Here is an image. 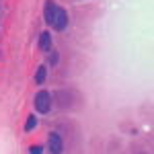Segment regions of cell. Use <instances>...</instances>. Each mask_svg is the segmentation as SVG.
<instances>
[{
    "mask_svg": "<svg viewBox=\"0 0 154 154\" xmlns=\"http://www.w3.org/2000/svg\"><path fill=\"white\" fill-rule=\"evenodd\" d=\"M35 109L39 113H49V109H51V95L48 91H39L35 95Z\"/></svg>",
    "mask_w": 154,
    "mask_h": 154,
    "instance_id": "obj_1",
    "label": "cell"
},
{
    "mask_svg": "<svg viewBox=\"0 0 154 154\" xmlns=\"http://www.w3.org/2000/svg\"><path fill=\"white\" fill-rule=\"evenodd\" d=\"M51 27L56 29V31H64L66 27H68V12H66V8H56V17H54V23H51Z\"/></svg>",
    "mask_w": 154,
    "mask_h": 154,
    "instance_id": "obj_2",
    "label": "cell"
},
{
    "mask_svg": "<svg viewBox=\"0 0 154 154\" xmlns=\"http://www.w3.org/2000/svg\"><path fill=\"white\" fill-rule=\"evenodd\" d=\"M48 146H49V150H51L54 154L62 152V148H64V144H62V138H60L58 134H49V136H48Z\"/></svg>",
    "mask_w": 154,
    "mask_h": 154,
    "instance_id": "obj_3",
    "label": "cell"
},
{
    "mask_svg": "<svg viewBox=\"0 0 154 154\" xmlns=\"http://www.w3.org/2000/svg\"><path fill=\"white\" fill-rule=\"evenodd\" d=\"M56 8H58V4H56L54 0H48V2H45V8H43V17H45V23H48V25L54 23V17H56Z\"/></svg>",
    "mask_w": 154,
    "mask_h": 154,
    "instance_id": "obj_4",
    "label": "cell"
},
{
    "mask_svg": "<svg viewBox=\"0 0 154 154\" xmlns=\"http://www.w3.org/2000/svg\"><path fill=\"white\" fill-rule=\"evenodd\" d=\"M39 49L41 51H49L51 49V33L49 31H43L39 35Z\"/></svg>",
    "mask_w": 154,
    "mask_h": 154,
    "instance_id": "obj_5",
    "label": "cell"
},
{
    "mask_svg": "<svg viewBox=\"0 0 154 154\" xmlns=\"http://www.w3.org/2000/svg\"><path fill=\"white\" fill-rule=\"evenodd\" d=\"M45 76H48V66H39L35 72V82L37 84H43L45 82Z\"/></svg>",
    "mask_w": 154,
    "mask_h": 154,
    "instance_id": "obj_6",
    "label": "cell"
},
{
    "mask_svg": "<svg viewBox=\"0 0 154 154\" xmlns=\"http://www.w3.org/2000/svg\"><path fill=\"white\" fill-rule=\"evenodd\" d=\"M37 128V115H29L27 123H25V131H33Z\"/></svg>",
    "mask_w": 154,
    "mask_h": 154,
    "instance_id": "obj_7",
    "label": "cell"
},
{
    "mask_svg": "<svg viewBox=\"0 0 154 154\" xmlns=\"http://www.w3.org/2000/svg\"><path fill=\"white\" fill-rule=\"evenodd\" d=\"M58 64V51H51V56H49V66H56Z\"/></svg>",
    "mask_w": 154,
    "mask_h": 154,
    "instance_id": "obj_8",
    "label": "cell"
},
{
    "mask_svg": "<svg viewBox=\"0 0 154 154\" xmlns=\"http://www.w3.org/2000/svg\"><path fill=\"white\" fill-rule=\"evenodd\" d=\"M29 152H31V154H41V152H43V146H31Z\"/></svg>",
    "mask_w": 154,
    "mask_h": 154,
    "instance_id": "obj_9",
    "label": "cell"
}]
</instances>
